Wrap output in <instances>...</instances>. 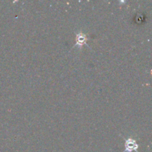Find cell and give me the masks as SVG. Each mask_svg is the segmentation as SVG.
I'll return each instance as SVG.
<instances>
[{"instance_id": "1", "label": "cell", "mask_w": 152, "mask_h": 152, "mask_svg": "<svg viewBox=\"0 0 152 152\" xmlns=\"http://www.w3.org/2000/svg\"><path fill=\"white\" fill-rule=\"evenodd\" d=\"M139 145L137 142L136 140L134 138H128L125 140V151L123 152H137Z\"/></svg>"}, {"instance_id": "2", "label": "cell", "mask_w": 152, "mask_h": 152, "mask_svg": "<svg viewBox=\"0 0 152 152\" xmlns=\"http://www.w3.org/2000/svg\"><path fill=\"white\" fill-rule=\"evenodd\" d=\"M88 39V38L87 37V36L85 34L82 32H79L78 34H77L75 37V41L76 43L74 45V46H78V47L81 48L83 45H87V40Z\"/></svg>"}]
</instances>
